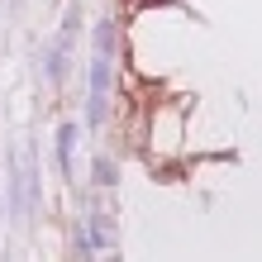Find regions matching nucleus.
I'll use <instances>...</instances> for the list:
<instances>
[{"label": "nucleus", "instance_id": "nucleus-1", "mask_svg": "<svg viewBox=\"0 0 262 262\" xmlns=\"http://www.w3.org/2000/svg\"><path fill=\"white\" fill-rule=\"evenodd\" d=\"M110 72H115V29L100 24L96 29V62H91V100H86L91 124H100L105 110H110Z\"/></svg>", "mask_w": 262, "mask_h": 262}, {"label": "nucleus", "instance_id": "nucleus-2", "mask_svg": "<svg viewBox=\"0 0 262 262\" xmlns=\"http://www.w3.org/2000/svg\"><path fill=\"white\" fill-rule=\"evenodd\" d=\"M19 186H24V210H38V167H34V148L24 143V172H19Z\"/></svg>", "mask_w": 262, "mask_h": 262}, {"label": "nucleus", "instance_id": "nucleus-3", "mask_svg": "<svg viewBox=\"0 0 262 262\" xmlns=\"http://www.w3.org/2000/svg\"><path fill=\"white\" fill-rule=\"evenodd\" d=\"M72 152H76V124L57 129V167H62V181H72Z\"/></svg>", "mask_w": 262, "mask_h": 262}, {"label": "nucleus", "instance_id": "nucleus-4", "mask_svg": "<svg viewBox=\"0 0 262 262\" xmlns=\"http://www.w3.org/2000/svg\"><path fill=\"white\" fill-rule=\"evenodd\" d=\"M96 181H100V186H115V162L96 158Z\"/></svg>", "mask_w": 262, "mask_h": 262}, {"label": "nucleus", "instance_id": "nucleus-5", "mask_svg": "<svg viewBox=\"0 0 262 262\" xmlns=\"http://www.w3.org/2000/svg\"><path fill=\"white\" fill-rule=\"evenodd\" d=\"M14 5H19V0H0V10H14Z\"/></svg>", "mask_w": 262, "mask_h": 262}]
</instances>
